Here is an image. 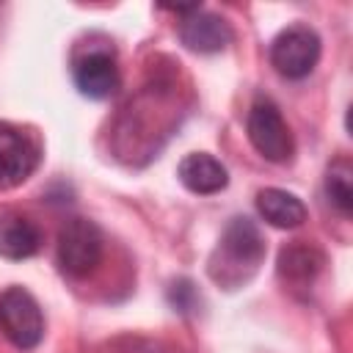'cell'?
I'll list each match as a JSON object with an SVG mask.
<instances>
[{
    "instance_id": "1",
    "label": "cell",
    "mask_w": 353,
    "mask_h": 353,
    "mask_svg": "<svg viewBox=\"0 0 353 353\" xmlns=\"http://www.w3.org/2000/svg\"><path fill=\"white\" fill-rule=\"evenodd\" d=\"M265 254L268 245L259 226L245 215H234L207 259V273L223 290H237L256 276Z\"/></svg>"
},
{
    "instance_id": "2",
    "label": "cell",
    "mask_w": 353,
    "mask_h": 353,
    "mask_svg": "<svg viewBox=\"0 0 353 353\" xmlns=\"http://www.w3.org/2000/svg\"><path fill=\"white\" fill-rule=\"evenodd\" d=\"M105 254L102 229L88 218H69L58 232V268L69 279H85L97 270Z\"/></svg>"
},
{
    "instance_id": "3",
    "label": "cell",
    "mask_w": 353,
    "mask_h": 353,
    "mask_svg": "<svg viewBox=\"0 0 353 353\" xmlns=\"http://www.w3.org/2000/svg\"><path fill=\"white\" fill-rule=\"evenodd\" d=\"M245 132L251 146L270 163H290L295 154V138L284 121L279 105L268 97H256L248 108Z\"/></svg>"
},
{
    "instance_id": "4",
    "label": "cell",
    "mask_w": 353,
    "mask_h": 353,
    "mask_svg": "<svg viewBox=\"0 0 353 353\" xmlns=\"http://www.w3.org/2000/svg\"><path fill=\"white\" fill-rule=\"evenodd\" d=\"M320 61V36L314 28L295 22L284 28L270 44V63L287 80H303Z\"/></svg>"
},
{
    "instance_id": "5",
    "label": "cell",
    "mask_w": 353,
    "mask_h": 353,
    "mask_svg": "<svg viewBox=\"0 0 353 353\" xmlns=\"http://www.w3.org/2000/svg\"><path fill=\"white\" fill-rule=\"evenodd\" d=\"M0 328L19 350H30L44 339L41 306L25 287H6L0 292Z\"/></svg>"
},
{
    "instance_id": "6",
    "label": "cell",
    "mask_w": 353,
    "mask_h": 353,
    "mask_svg": "<svg viewBox=\"0 0 353 353\" xmlns=\"http://www.w3.org/2000/svg\"><path fill=\"white\" fill-rule=\"evenodd\" d=\"M41 163V143L33 132L0 121V190H11L30 179Z\"/></svg>"
},
{
    "instance_id": "7",
    "label": "cell",
    "mask_w": 353,
    "mask_h": 353,
    "mask_svg": "<svg viewBox=\"0 0 353 353\" xmlns=\"http://www.w3.org/2000/svg\"><path fill=\"white\" fill-rule=\"evenodd\" d=\"M72 77L83 97L88 99H108L121 85V72L116 63L113 47H91L88 52L74 55L72 61Z\"/></svg>"
},
{
    "instance_id": "8",
    "label": "cell",
    "mask_w": 353,
    "mask_h": 353,
    "mask_svg": "<svg viewBox=\"0 0 353 353\" xmlns=\"http://www.w3.org/2000/svg\"><path fill=\"white\" fill-rule=\"evenodd\" d=\"M179 39L188 50L201 52V55H212L229 47V41L234 39L232 25L212 11H204L201 6L190 14H185L179 19Z\"/></svg>"
},
{
    "instance_id": "9",
    "label": "cell",
    "mask_w": 353,
    "mask_h": 353,
    "mask_svg": "<svg viewBox=\"0 0 353 353\" xmlns=\"http://www.w3.org/2000/svg\"><path fill=\"white\" fill-rule=\"evenodd\" d=\"M325 268V254L314 243L306 240H292L281 245L279 259H276V273L281 281L290 284H312Z\"/></svg>"
},
{
    "instance_id": "10",
    "label": "cell",
    "mask_w": 353,
    "mask_h": 353,
    "mask_svg": "<svg viewBox=\"0 0 353 353\" xmlns=\"http://www.w3.org/2000/svg\"><path fill=\"white\" fill-rule=\"evenodd\" d=\"M176 176L190 193H199V196L221 193L229 185L226 165L207 152H190L188 157H182V163L176 165Z\"/></svg>"
},
{
    "instance_id": "11",
    "label": "cell",
    "mask_w": 353,
    "mask_h": 353,
    "mask_svg": "<svg viewBox=\"0 0 353 353\" xmlns=\"http://www.w3.org/2000/svg\"><path fill=\"white\" fill-rule=\"evenodd\" d=\"M41 229L36 221L17 210L0 212V256L6 259H28L41 248Z\"/></svg>"
},
{
    "instance_id": "12",
    "label": "cell",
    "mask_w": 353,
    "mask_h": 353,
    "mask_svg": "<svg viewBox=\"0 0 353 353\" xmlns=\"http://www.w3.org/2000/svg\"><path fill=\"white\" fill-rule=\"evenodd\" d=\"M256 212L276 229H298L306 221V204L281 188H262L256 193Z\"/></svg>"
},
{
    "instance_id": "13",
    "label": "cell",
    "mask_w": 353,
    "mask_h": 353,
    "mask_svg": "<svg viewBox=\"0 0 353 353\" xmlns=\"http://www.w3.org/2000/svg\"><path fill=\"white\" fill-rule=\"evenodd\" d=\"M325 196L331 207L342 215H353V165L347 157H336L325 168Z\"/></svg>"
},
{
    "instance_id": "14",
    "label": "cell",
    "mask_w": 353,
    "mask_h": 353,
    "mask_svg": "<svg viewBox=\"0 0 353 353\" xmlns=\"http://www.w3.org/2000/svg\"><path fill=\"white\" fill-rule=\"evenodd\" d=\"M165 295H168V303L174 306V312H179V314H190L199 306V290H196V284L190 279L171 281V287H168Z\"/></svg>"
}]
</instances>
